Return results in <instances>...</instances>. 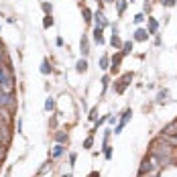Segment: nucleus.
<instances>
[{"instance_id":"bb28decb","label":"nucleus","mask_w":177,"mask_h":177,"mask_svg":"<svg viewBox=\"0 0 177 177\" xmlns=\"http://www.w3.org/2000/svg\"><path fill=\"white\" fill-rule=\"evenodd\" d=\"M124 6H126V2H124V0H120V2H118V12H122Z\"/></svg>"},{"instance_id":"a211bd4d","label":"nucleus","mask_w":177,"mask_h":177,"mask_svg":"<svg viewBox=\"0 0 177 177\" xmlns=\"http://www.w3.org/2000/svg\"><path fill=\"white\" fill-rule=\"evenodd\" d=\"M130 49H132V43H128V41H126V43H122V55H126Z\"/></svg>"},{"instance_id":"4468645a","label":"nucleus","mask_w":177,"mask_h":177,"mask_svg":"<svg viewBox=\"0 0 177 177\" xmlns=\"http://www.w3.org/2000/svg\"><path fill=\"white\" fill-rule=\"evenodd\" d=\"M135 39H137V41H145V39H147V31L139 29V31L135 33Z\"/></svg>"},{"instance_id":"dca6fc26","label":"nucleus","mask_w":177,"mask_h":177,"mask_svg":"<svg viewBox=\"0 0 177 177\" xmlns=\"http://www.w3.org/2000/svg\"><path fill=\"white\" fill-rule=\"evenodd\" d=\"M87 51H90V47H87V39L81 37V55H87Z\"/></svg>"},{"instance_id":"423d86ee","label":"nucleus","mask_w":177,"mask_h":177,"mask_svg":"<svg viewBox=\"0 0 177 177\" xmlns=\"http://www.w3.org/2000/svg\"><path fill=\"white\" fill-rule=\"evenodd\" d=\"M128 118H130V110H126V112H124V116H122V120H120V124L116 126V130H114V132H116V135H118V132H122V126H124V124L128 122Z\"/></svg>"},{"instance_id":"412c9836","label":"nucleus","mask_w":177,"mask_h":177,"mask_svg":"<svg viewBox=\"0 0 177 177\" xmlns=\"http://www.w3.org/2000/svg\"><path fill=\"white\" fill-rule=\"evenodd\" d=\"M41 6H43V10H45V12H47V14H51V10H53V6H51V4H49V2H43V4H41Z\"/></svg>"},{"instance_id":"a878e982","label":"nucleus","mask_w":177,"mask_h":177,"mask_svg":"<svg viewBox=\"0 0 177 177\" xmlns=\"http://www.w3.org/2000/svg\"><path fill=\"white\" fill-rule=\"evenodd\" d=\"M104 155H106V157H108V159H110V157H112V151H110V147H108V145H106V149H104Z\"/></svg>"},{"instance_id":"9b49d317","label":"nucleus","mask_w":177,"mask_h":177,"mask_svg":"<svg viewBox=\"0 0 177 177\" xmlns=\"http://www.w3.org/2000/svg\"><path fill=\"white\" fill-rule=\"evenodd\" d=\"M75 69H77L79 73H83V71L87 69V63H85V59H79V61H77V65H75Z\"/></svg>"},{"instance_id":"c85d7f7f","label":"nucleus","mask_w":177,"mask_h":177,"mask_svg":"<svg viewBox=\"0 0 177 177\" xmlns=\"http://www.w3.org/2000/svg\"><path fill=\"white\" fill-rule=\"evenodd\" d=\"M83 145H85V149H90V147H92V137H90V139H85Z\"/></svg>"},{"instance_id":"f03ea898","label":"nucleus","mask_w":177,"mask_h":177,"mask_svg":"<svg viewBox=\"0 0 177 177\" xmlns=\"http://www.w3.org/2000/svg\"><path fill=\"white\" fill-rule=\"evenodd\" d=\"M12 90H14V79H12L10 71L4 67V65H0V92L12 94Z\"/></svg>"},{"instance_id":"39448f33","label":"nucleus","mask_w":177,"mask_h":177,"mask_svg":"<svg viewBox=\"0 0 177 177\" xmlns=\"http://www.w3.org/2000/svg\"><path fill=\"white\" fill-rule=\"evenodd\" d=\"M8 120H10V116L6 112V108L0 106V126H8Z\"/></svg>"},{"instance_id":"aec40b11","label":"nucleus","mask_w":177,"mask_h":177,"mask_svg":"<svg viewBox=\"0 0 177 177\" xmlns=\"http://www.w3.org/2000/svg\"><path fill=\"white\" fill-rule=\"evenodd\" d=\"M55 108V102H53V98H47V102H45V110H53Z\"/></svg>"},{"instance_id":"0eeeda50","label":"nucleus","mask_w":177,"mask_h":177,"mask_svg":"<svg viewBox=\"0 0 177 177\" xmlns=\"http://www.w3.org/2000/svg\"><path fill=\"white\" fill-rule=\"evenodd\" d=\"M130 79H132V75H130V73H126V75H122V79H120V83L116 85V90H118V92H122V90H124V85H126V83H128Z\"/></svg>"},{"instance_id":"c756f323","label":"nucleus","mask_w":177,"mask_h":177,"mask_svg":"<svg viewBox=\"0 0 177 177\" xmlns=\"http://www.w3.org/2000/svg\"><path fill=\"white\" fill-rule=\"evenodd\" d=\"M143 18H145L143 14H137V16H135V23H143Z\"/></svg>"},{"instance_id":"7ed1b4c3","label":"nucleus","mask_w":177,"mask_h":177,"mask_svg":"<svg viewBox=\"0 0 177 177\" xmlns=\"http://www.w3.org/2000/svg\"><path fill=\"white\" fill-rule=\"evenodd\" d=\"M157 167H159V163L155 161L153 157H145V161H143V165H141V175H145V173H153Z\"/></svg>"},{"instance_id":"473e14b6","label":"nucleus","mask_w":177,"mask_h":177,"mask_svg":"<svg viewBox=\"0 0 177 177\" xmlns=\"http://www.w3.org/2000/svg\"><path fill=\"white\" fill-rule=\"evenodd\" d=\"M0 57H2V47H0Z\"/></svg>"},{"instance_id":"f8f14e48","label":"nucleus","mask_w":177,"mask_h":177,"mask_svg":"<svg viewBox=\"0 0 177 177\" xmlns=\"http://www.w3.org/2000/svg\"><path fill=\"white\" fill-rule=\"evenodd\" d=\"M55 141H57V143H65V141H67V132H63V130H59L57 135H55Z\"/></svg>"},{"instance_id":"7c9ffc66","label":"nucleus","mask_w":177,"mask_h":177,"mask_svg":"<svg viewBox=\"0 0 177 177\" xmlns=\"http://www.w3.org/2000/svg\"><path fill=\"white\" fill-rule=\"evenodd\" d=\"M4 157V145H0V159Z\"/></svg>"},{"instance_id":"f257e3e1","label":"nucleus","mask_w":177,"mask_h":177,"mask_svg":"<svg viewBox=\"0 0 177 177\" xmlns=\"http://www.w3.org/2000/svg\"><path fill=\"white\" fill-rule=\"evenodd\" d=\"M151 157L159 165H169L171 163V147H169V143H155L151 147Z\"/></svg>"},{"instance_id":"cd10ccee","label":"nucleus","mask_w":177,"mask_h":177,"mask_svg":"<svg viewBox=\"0 0 177 177\" xmlns=\"http://www.w3.org/2000/svg\"><path fill=\"white\" fill-rule=\"evenodd\" d=\"M163 4H165V6H173V4H175V0H163Z\"/></svg>"},{"instance_id":"393cba45","label":"nucleus","mask_w":177,"mask_h":177,"mask_svg":"<svg viewBox=\"0 0 177 177\" xmlns=\"http://www.w3.org/2000/svg\"><path fill=\"white\" fill-rule=\"evenodd\" d=\"M83 18H85V23H90V10H87V8H83Z\"/></svg>"},{"instance_id":"1a4fd4ad","label":"nucleus","mask_w":177,"mask_h":177,"mask_svg":"<svg viewBox=\"0 0 177 177\" xmlns=\"http://www.w3.org/2000/svg\"><path fill=\"white\" fill-rule=\"evenodd\" d=\"M96 25H98V29H102V27H106V25H108V20L104 18V14H102V12H98V14H96Z\"/></svg>"},{"instance_id":"b1692460","label":"nucleus","mask_w":177,"mask_h":177,"mask_svg":"<svg viewBox=\"0 0 177 177\" xmlns=\"http://www.w3.org/2000/svg\"><path fill=\"white\" fill-rule=\"evenodd\" d=\"M120 59H122V53H120V55H116V57H114V63H112V65H114V69H116V67H118V63H120Z\"/></svg>"},{"instance_id":"6ab92c4d","label":"nucleus","mask_w":177,"mask_h":177,"mask_svg":"<svg viewBox=\"0 0 177 177\" xmlns=\"http://www.w3.org/2000/svg\"><path fill=\"white\" fill-rule=\"evenodd\" d=\"M61 153H63V147H61V143L53 149V157H61Z\"/></svg>"},{"instance_id":"72a5a7b5","label":"nucleus","mask_w":177,"mask_h":177,"mask_svg":"<svg viewBox=\"0 0 177 177\" xmlns=\"http://www.w3.org/2000/svg\"><path fill=\"white\" fill-rule=\"evenodd\" d=\"M63 177H71V175H63Z\"/></svg>"},{"instance_id":"f3484780","label":"nucleus","mask_w":177,"mask_h":177,"mask_svg":"<svg viewBox=\"0 0 177 177\" xmlns=\"http://www.w3.org/2000/svg\"><path fill=\"white\" fill-rule=\"evenodd\" d=\"M51 25H53V18H51V14H47V16H45V20H43V27L49 29Z\"/></svg>"},{"instance_id":"20e7f679","label":"nucleus","mask_w":177,"mask_h":177,"mask_svg":"<svg viewBox=\"0 0 177 177\" xmlns=\"http://www.w3.org/2000/svg\"><path fill=\"white\" fill-rule=\"evenodd\" d=\"M12 104H14L12 94H8V92H0V106H2V108H10Z\"/></svg>"},{"instance_id":"6e6552de","label":"nucleus","mask_w":177,"mask_h":177,"mask_svg":"<svg viewBox=\"0 0 177 177\" xmlns=\"http://www.w3.org/2000/svg\"><path fill=\"white\" fill-rule=\"evenodd\" d=\"M8 143V130L6 126H0V145H6Z\"/></svg>"},{"instance_id":"2eb2a0df","label":"nucleus","mask_w":177,"mask_h":177,"mask_svg":"<svg viewBox=\"0 0 177 177\" xmlns=\"http://www.w3.org/2000/svg\"><path fill=\"white\" fill-rule=\"evenodd\" d=\"M94 39H96V43H104V37H102V29H98V27H96V31H94Z\"/></svg>"},{"instance_id":"9d476101","label":"nucleus","mask_w":177,"mask_h":177,"mask_svg":"<svg viewBox=\"0 0 177 177\" xmlns=\"http://www.w3.org/2000/svg\"><path fill=\"white\" fill-rule=\"evenodd\" d=\"M157 29H159V23L155 18H149V33H157Z\"/></svg>"},{"instance_id":"2f4dec72","label":"nucleus","mask_w":177,"mask_h":177,"mask_svg":"<svg viewBox=\"0 0 177 177\" xmlns=\"http://www.w3.org/2000/svg\"><path fill=\"white\" fill-rule=\"evenodd\" d=\"M141 177H145V175H141ZM147 177H157L155 173H147Z\"/></svg>"},{"instance_id":"ddd939ff","label":"nucleus","mask_w":177,"mask_h":177,"mask_svg":"<svg viewBox=\"0 0 177 177\" xmlns=\"http://www.w3.org/2000/svg\"><path fill=\"white\" fill-rule=\"evenodd\" d=\"M51 71V65H49V59H43V65H41V73H49Z\"/></svg>"},{"instance_id":"5701e85b","label":"nucleus","mask_w":177,"mask_h":177,"mask_svg":"<svg viewBox=\"0 0 177 177\" xmlns=\"http://www.w3.org/2000/svg\"><path fill=\"white\" fill-rule=\"evenodd\" d=\"M122 43H120V39L116 37V35H112V47H120Z\"/></svg>"},{"instance_id":"4be33fe9","label":"nucleus","mask_w":177,"mask_h":177,"mask_svg":"<svg viewBox=\"0 0 177 177\" xmlns=\"http://www.w3.org/2000/svg\"><path fill=\"white\" fill-rule=\"evenodd\" d=\"M100 67H102V69H108V57H106V55L100 59Z\"/></svg>"}]
</instances>
